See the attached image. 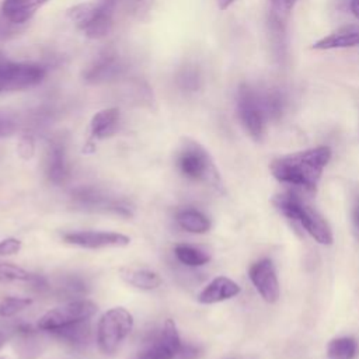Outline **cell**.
Returning <instances> with one entry per match:
<instances>
[{
    "label": "cell",
    "instance_id": "d6a6232c",
    "mask_svg": "<svg viewBox=\"0 0 359 359\" xmlns=\"http://www.w3.org/2000/svg\"><path fill=\"white\" fill-rule=\"evenodd\" d=\"M199 356V348L192 344H184L181 345L177 358L180 359H196Z\"/></svg>",
    "mask_w": 359,
    "mask_h": 359
},
{
    "label": "cell",
    "instance_id": "ab89813d",
    "mask_svg": "<svg viewBox=\"0 0 359 359\" xmlns=\"http://www.w3.org/2000/svg\"><path fill=\"white\" fill-rule=\"evenodd\" d=\"M0 359H10V358H6V356H0Z\"/></svg>",
    "mask_w": 359,
    "mask_h": 359
},
{
    "label": "cell",
    "instance_id": "ffe728a7",
    "mask_svg": "<svg viewBox=\"0 0 359 359\" xmlns=\"http://www.w3.org/2000/svg\"><path fill=\"white\" fill-rule=\"evenodd\" d=\"M53 334L60 338L62 341H65L66 344L76 346V348H81L84 345H87L90 342L91 338V331H90V325H88V320L86 321H80L63 328H59L56 331H53Z\"/></svg>",
    "mask_w": 359,
    "mask_h": 359
},
{
    "label": "cell",
    "instance_id": "ba28073f",
    "mask_svg": "<svg viewBox=\"0 0 359 359\" xmlns=\"http://www.w3.org/2000/svg\"><path fill=\"white\" fill-rule=\"evenodd\" d=\"M97 313V306L86 299L73 300L63 306L55 307L49 311H46L39 320H38V328L42 331L53 332L59 328L86 321L91 318Z\"/></svg>",
    "mask_w": 359,
    "mask_h": 359
},
{
    "label": "cell",
    "instance_id": "74e56055",
    "mask_svg": "<svg viewBox=\"0 0 359 359\" xmlns=\"http://www.w3.org/2000/svg\"><path fill=\"white\" fill-rule=\"evenodd\" d=\"M4 342H6V337H4V334L0 331V348L4 345Z\"/></svg>",
    "mask_w": 359,
    "mask_h": 359
},
{
    "label": "cell",
    "instance_id": "d6986e66",
    "mask_svg": "<svg viewBox=\"0 0 359 359\" xmlns=\"http://www.w3.org/2000/svg\"><path fill=\"white\" fill-rule=\"evenodd\" d=\"M175 222L182 230L194 234H203L210 229L209 217L196 209L178 210L175 215Z\"/></svg>",
    "mask_w": 359,
    "mask_h": 359
},
{
    "label": "cell",
    "instance_id": "836d02e7",
    "mask_svg": "<svg viewBox=\"0 0 359 359\" xmlns=\"http://www.w3.org/2000/svg\"><path fill=\"white\" fill-rule=\"evenodd\" d=\"M352 223H353L355 233L359 237V192L355 196V202H353V208H352Z\"/></svg>",
    "mask_w": 359,
    "mask_h": 359
},
{
    "label": "cell",
    "instance_id": "9c48e42d",
    "mask_svg": "<svg viewBox=\"0 0 359 359\" xmlns=\"http://www.w3.org/2000/svg\"><path fill=\"white\" fill-rule=\"evenodd\" d=\"M182 345L177 325L171 318L164 321V325L157 337H154L133 359H174Z\"/></svg>",
    "mask_w": 359,
    "mask_h": 359
},
{
    "label": "cell",
    "instance_id": "5bb4252c",
    "mask_svg": "<svg viewBox=\"0 0 359 359\" xmlns=\"http://www.w3.org/2000/svg\"><path fill=\"white\" fill-rule=\"evenodd\" d=\"M240 293V286L226 278V276H217L213 280H210L198 294V302L202 304H213L219 302L229 300Z\"/></svg>",
    "mask_w": 359,
    "mask_h": 359
},
{
    "label": "cell",
    "instance_id": "5b68a950",
    "mask_svg": "<svg viewBox=\"0 0 359 359\" xmlns=\"http://www.w3.org/2000/svg\"><path fill=\"white\" fill-rule=\"evenodd\" d=\"M133 316L123 307L105 311L97 324L98 348L105 355H112L133 330Z\"/></svg>",
    "mask_w": 359,
    "mask_h": 359
},
{
    "label": "cell",
    "instance_id": "30bf717a",
    "mask_svg": "<svg viewBox=\"0 0 359 359\" xmlns=\"http://www.w3.org/2000/svg\"><path fill=\"white\" fill-rule=\"evenodd\" d=\"M63 240L67 244L77 245V247L87 248V250L126 247L130 243V238L125 234L115 233V231H95V230L65 233Z\"/></svg>",
    "mask_w": 359,
    "mask_h": 359
},
{
    "label": "cell",
    "instance_id": "8992f818",
    "mask_svg": "<svg viewBox=\"0 0 359 359\" xmlns=\"http://www.w3.org/2000/svg\"><path fill=\"white\" fill-rule=\"evenodd\" d=\"M237 115L248 135L254 140H262L268 119L259 98V91L250 84L244 83L237 90Z\"/></svg>",
    "mask_w": 359,
    "mask_h": 359
},
{
    "label": "cell",
    "instance_id": "e0dca14e",
    "mask_svg": "<svg viewBox=\"0 0 359 359\" xmlns=\"http://www.w3.org/2000/svg\"><path fill=\"white\" fill-rule=\"evenodd\" d=\"M119 276L125 283L140 290H154L163 283V279L157 272L144 268L123 266L119 269Z\"/></svg>",
    "mask_w": 359,
    "mask_h": 359
},
{
    "label": "cell",
    "instance_id": "8fae6325",
    "mask_svg": "<svg viewBox=\"0 0 359 359\" xmlns=\"http://www.w3.org/2000/svg\"><path fill=\"white\" fill-rule=\"evenodd\" d=\"M248 273L257 292L266 303H275L279 299V282L271 259L264 258L257 261L251 265Z\"/></svg>",
    "mask_w": 359,
    "mask_h": 359
},
{
    "label": "cell",
    "instance_id": "7a4b0ae2",
    "mask_svg": "<svg viewBox=\"0 0 359 359\" xmlns=\"http://www.w3.org/2000/svg\"><path fill=\"white\" fill-rule=\"evenodd\" d=\"M276 208L289 219L297 222L317 243L332 244V231L327 220L296 194H282L275 199Z\"/></svg>",
    "mask_w": 359,
    "mask_h": 359
},
{
    "label": "cell",
    "instance_id": "7c38bea8",
    "mask_svg": "<svg viewBox=\"0 0 359 359\" xmlns=\"http://www.w3.org/2000/svg\"><path fill=\"white\" fill-rule=\"evenodd\" d=\"M123 70L122 59L112 52L100 55L83 73V79L87 83L98 84L118 77Z\"/></svg>",
    "mask_w": 359,
    "mask_h": 359
},
{
    "label": "cell",
    "instance_id": "d4e9b609",
    "mask_svg": "<svg viewBox=\"0 0 359 359\" xmlns=\"http://www.w3.org/2000/svg\"><path fill=\"white\" fill-rule=\"evenodd\" d=\"M35 273L25 271L14 264L0 262V282L11 283V282H31Z\"/></svg>",
    "mask_w": 359,
    "mask_h": 359
},
{
    "label": "cell",
    "instance_id": "277c9868",
    "mask_svg": "<svg viewBox=\"0 0 359 359\" xmlns=\"http://www.w3.org/2000/svg\"><path fill=\"white\" fill-rule=\"evenodd\" d=\"M114 6L98 3H79L66 13L69 21L87 38L101 39L112 29Z\"/></svg>",
    "mask_w": 359,
    "mask_h": 359
},
{
    "label": "cell",
    "instance_id": "484cf974",
    "mask_svg": "<svg viewBox=\"0 0 359 359\" xmlns=\"http://www.w3.org/2000/svg\"><path fill=\"white\" fill-rule=\"evenodd\" d=\"M32 299L18 297V296H6L0 300V317H13L17 313L22 311L31 306Z\"/></svg>",
    "mask_w": 359,
    "mask_h": 359
},
{
    "label": "cell",
    "instance_id": "603a6c76",
    "mask_svg": "<svg viewBox=\"0 0 359 359\" xmlns=\"http://www.w3.org/2000/svg\"><path fill=\"white\" fill-rule=\"evenodd\" d=\"M358 344L351 337L332 339L327 346L328 359H353L356 356Z\"/></svg>",
    "mask_w": 359,
    "mask_h": 359
},
{
    "label": "cell",
    "instance_id": "f1b7e54d",
    "mask_svg": "<svg viewBox=\"0 0 359 359\" xmlns=\"http://www.w3.org/2000/svg\"><path fill=\"white\" fill-rule=\"evenodd\" d=\"M271 1V15L279 18L282 21L286 20L289 13L292 11L296 0H269Z\"/></svg>",
    "mask_w": 359,
    "mask_h": 359
},
{
    "label": "cell",
    "instance_id": "f546056e",
    "mask_svg": "<svg viewBox=\"0 0 359 359\" xmlns=\"http://www.w3.org/2000/svg\"><path fill=\"white\" fill-rule=\"evenodd\" d=\"M17 151L21 158L29 160L35 151V142L31 135H22L17 144Z\"/></svg>",
    "mask_w": 359,
    "mask_h": 359
},
{
    "label": "cell",
    "instance_id": "cb8c5ba5",
    "mask_svg": "<svg viewBox=\"0 0 359 359\" xmlns=\"http://www.w3.org/2000/svg\"><path fill=\"white\" fill-rule=\"evenodd\" d=\"M177 84L184 91H198L202 84L199 69L195 66H184L177 74Z\"/></svg>",
    "mask_w": 359,
    "mask_h": 359
},
{
    "label": "cell",
    "instance_id": "52a82bcc",
    "mask_svg": "<svg viewBox=\"0 0 359 359\" xmlns=\"http://www.w3.org/2000/svg\"><path fill=\"white\" fill-rule=\"evenodd\" d=\"M45 74V69L36 63H15L0 59V94L35 87Z\"/></svg>",
    "mask_w": 359,
    "mask_h": 359
},
{
    "label": "cell",
    "instance_id": "7402d4cb",
    "mask_svg": "<svg viewBox=\"0 0 359 359\" xmlns=\"http://www.w3.org/2000/svg\"><path fill=\"white\" fill-rule=\"evenodd\" d=\"M174 254L181 264L192 268L202 266L208 264L210 259V255L205 250L191 244H184V243H180L174 247Z\"/></svg>",
    "mask_w": 359,
    "mask_h": 359
},
{
    "label": "cell",
    "instance_id": "9a60e30c",
    "mask_svg": "<svg viewBox=\"0 0 359 359\" xmlns=\"http://www.w3.org/2000/svg\"><path fill=\"white\" fill-rule=\"evenodd\" d=\"M119 119H121V114H119V109L115 107L104 108L95 112L90 121L91 139L102 140V139L111 137L118 130Z\"/></svg>",
    "mask_w": 359,
    "mask_h": 359
},
{
    "label": "cell",
    "instance_id": "4dcf8cb0",
    "mask_svg": "<svg viewBox=\"0 0 359 359\" xmlns=\"http://www.w3.org/2000/svg\"><path fill=\"white\" fill-rule=\"evenodd\" d=\"M24 29L22 25H17L6 20L3 15H0V41H6L10 38H14Z\"/></svg>",
    "mask_w": 359,
    "mask_h": 359
},
{
    "label": "cell",
    "instance_id": "e575fe53",
    "mask_svg": "<svg viewBox=\"0 0 359 359\" xmlns=\"http://www.w3.org/2000/svg\"><path fill=\"white\" fill-rule=\"evenodd\" d=\"M349 8H351V11L353 13V15H355L356 18H359V0H351Z\"/></svg>",
    "mask_w": 359,
    "mask_h": 359
},
{
    "label": "cell",
    "instance_id": "4316f807",
    "mask_svg": "<svg viewBox=\"0 0 359 359\" xmlns=\"http://www.w3.org/2000/svg\"><path fill=\"white\" fill-rule=\"evenodd\" d=\"M119 1L129 14H132L139 20H144L150 13L154 0H119Z\"/></svg>",
    "mask_w": 359,
    "mask_h": 359
},
{
    "label": "cell",
    "instance_id": "3957f363",
    "mask_svg": "<svg viewBox=\"0 0 359 359\" xmlns=\"http://www.w3.org/2000/svg\"><path fill=\"white\" fill-rule=\"evenodd\" d=\"M177 167L181 174L192 181L206 182L215 188L220 187L219 171L216 170L212 157L198 142L184 139L178 154Z\"/></svg>",
    "mask_w": 359,
    "mask_h": 359
},
{
    "label": "cell",
    "instance_id": "83f0119b",
    "mask_svg": "<svg viewBox=\"0 0 359 359\" xmlns=\"http://www.w3.org/2000/svg\"><path fill=\"white\" fill-rule=\"evenodd\" d=\"M18 128V122L17 118L6 111V109H0V137H8L13 133H15Z\"/></svg>",
    "mask_w": 359,
    "mask_h": 359
},
{
    "label": "cell",
    "instance_id": "d590c367",
    "mask_svg": "<svg viewBox=\"0 0 359 359\" xmlns=\"http://www.w3.org/2000/svg\"><path fill=\"white\" fill-rule=\"evenodd\" d=\"M233 3H234V0H217V6H219L220 10L229 8Z\"/></svg>",
    "mask_w": 359,
    "mask_h": 359
},
{
    "label": "cell",
    "instance_id": "8d00e7d4",
    "mask_svg": "<svg viewBox=\"0 0 359 359\" xmlns=\"http://www.w3.org/2000/svg\"><path fill=\"white\" fill-rule=\"evenodd\" d=\"M348 4H351V0H337L338 7H346Z\"/></svg>",
    "mask_w": 359,
    "mask_h": 359
},
{
    "label": "cell",
    "instance_id": "f35d334b",
    "mask_svg": "<svg viewBox=\"0 0 359 359\" xmlns=\"http://www.w3.org/2000/svg\"><path fill=\"white\" fill-rule=\"evenodd\" d=\"M100 1H104V3H108V4H112V6H114L116 0H100Z\"/></svg>",
    "mask_w": 359,
    "mask_h": 359
},
{
    "label": "cell",
    "instance_id": "6da1fadb",
    "mask_svg": "<svg viewBox=\"0 0 359 359\" xmlns=\"http://www.w3.org/2000/svg\"><path fill=\"white\" fill-rule=\"evenodd\" d=\"M330 158L331 149L318 146L275 158L271 163V172L279 182L314 191Z\"/></svg>",
    "mask_w": 359,
    "mask_h": 359
},
{
    "label": "cell",
    "instance_id": "1f68e13d",
    "mask_svg": "<svg viewBox=\"0 0 359 359\" xmlns=\"http://www.w3.org/2000/svg\"><path fill=\"white\" fill-rule=\"evenodd\" d=\"M21 247H22V243L18 238H14V237L3 238L0 240V255H14L20 252Z\"/></svg>",
    "mask_w": 359,
    "mask_h": 359
},
{
    "label": "cell",
    "instance_id": "2e32d148",
    "mask_svg": "<svg viewBox=\"0 0 359 359\" xmlns=\"http://www.w3.org/2000/svg\"><path fill=\"white\" fill-rule=\"evenodd\" d=\"M45 170L48 178L53 184H63L67 178V164L65 157V149L59 142H50L46 149Z\"/></svg>",
    "mask_w": 359,
    "mask_h": 359
},
{
    "label": "cell",
    "instance_id": "44dd1931",
    "mask_svg": "<svg viewBox=\"0 0 359 359\" xmlns=\"http://www.w3.org/2000/svg\"><path fill=\"white\" fill-rule=\"evenodd\" d=\"M259 98L266 115L268 121H276L282 116L285 109V97L283 94L276 88H266V90H258Z\"/></svg>",
    "mask_w": 359,
    "mask_h": 359
},
{
    "label": "cell",
    "instance_id": "4fadbf2b",
    "mask_svg": "<svg viewBox=\"0 0 359 359\" xmlns=\"http://www.w3.org/2000/svg\"><path fill=\"white\" fill-rule=\"evenodd\" d=\"M49 0H3L0 15L13 24L22 25L34 17V14Z\"/></svg>",
    "mask_w": 359,
    "mask_h": 359
},
{
    "label": "cell",
    "instance_id": "ac0fdd59",
    "mask_svg": "<svg viewBox=\"0 0 359 359\" xmlns=\"http://www.w3.org/2000/svg\"><path fill=\"white\" fill-rule=\"evenodd\" d=\"M359 45V25L342 27L328 36L317 41L313 49H335V48H351Z\"/></svg>",
    "mask_w": 359,
    "mask_h": 359
}]
</instances>
